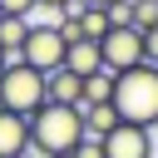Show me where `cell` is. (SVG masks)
<instances>
[{"instance_id":"cell-4","label":"cell","mask_w":158,"mask_h":158,"mask_svg":"<svg viewBox=\"0 0 158 158\" xmlns=\"http://www.w3.org/2000/svg\"><path fill=\"white\" fill-rule=\"evenodd\" d=\"M15 59L30 64L35 74H54V69L64 64V40H59V30H54V25H30Z\"/></svg>"},{"instance_id":"cell-20","label":"cell","mask_w":158,"mask_h":158,"mask_svg":"<svg viewBox=\"0 0 158 158\" xmlns=\"http://www.w3.org/2000/svg\"><path fill=\"white\" fill-rule=\"evenodd\" d=\"M5 64H10V49H5V44H0V69H5Z\"/></svg>"},{"instance_id":"cell-17","label":"cell","mask_w":158,"mask_h":158,"mask_svg":"<svg viewBox=\"0 0 158 158\" xmlns=\"http://www.w3.org/2000/svg\"><path fill=\"white\" fill-rule=\"evenodd\" d=\"M74 158H104V143H99V138H84V143L74 148Z\"/></svg>"},{"instance_id":"cell-10","label":"cell","mask_w":158,"mask_h":158,"mask_svg":"<svg viewBox=\"0 0 158 158\" xmlns=\"http://www.w3.org/2000/svg\"><path fill=\"white\" fill-rule=\"evenodd\" d=\"M79 114H84V133H89V138H104V133H114V128H118L114 104H84Z\"/></svg>"},{"instance_id":"cell-5","label":"cell","mask_w":158,"mask_h":158,"mask_svg":"<svg viewBox=\"0 0 158 158\" xmlns=\"http://www.w3.org/2000/svg\"><path fill=\"white\" fill-rule=\"evenodd\" d=\"M99 59L109 74H123L133 64H143V30L133 25H109V35L99 40Z\"/></svg>"},{"instance_id":"cell-22","label":"cell","mask_w":158,"mask_h":158,"mask_svg":"<svg viewBox=\"0 0 158 158\" xmlns=\"http://www.w3.org/2000/svg\"><path fill=\"white\" fill-rule=\"evenodd\" d=\"M153 158H158V153H153Z\"/></svg>"},{"instance_id":"cell-11","label":"cell","mask_w":158,"mask_h":158,"mask_svg":"<svg viewBox=\"0 0 158 158\" xmlns=\"http://www.w3.org/2000/svg\"><path fill=\"white\" fill-rule=\"evenodd\" d=\"M109 25H114V20H109V10H99V5H79V30H84V40H94V44H99V40L109 35Z\"/></svg>"},{"instance_id":"cell-13","label":"cell","mask_w":158,"mask_h":158,"mask_svg":"<svg viewBox=\"0 0 158 158\" xmlns=\"http://www.w3.org/2000/svg\"><path fill=\"white\" fill-rule=\"evenodd\" d=\"M25 30H30V20H20V15H0V44H5L10 54H20Z\"/></svg>"},{"instance_id":"cell-6","label":"cell","mask_w":158,"mask_h":158,"mask_svg":"<svg viewBox=\"0 0 158 158\" xmlns=\"http://www.w3.org/2000/svg\"><path fill=\"white\" fill-rule=\"evenodd\" d=\"M99 143H104V158H153V153H158L153 128H133V123H118V128L104 133Z\"/></svg>"},{"instance_id":"cell-1","label":"cell","mask_w":158,"mask_h":158,"mask_svg":"<svg viewBox=\"0 0 158 158\" xmlns=\"http://www.w3.org/2000/svg\"><path fill=\"white\" fill-rule=\"evenodd\" d=\"M114 114L133 128H158V64H133L114 74Z\"/></svg>"},{"instance_id":"cell-15","label":"cell","mask_w":158,"mask_h":158,"mask_svg":"<svg viewBox=\"0 0 158 158\" xmlns=\"http://www.w3.org/2000/svg\"><path fill=\"white\" fill-rule=\"evenodd\" d=\"M30 10H35V0H0V15H20L25 20Z\"/></svg>"},{"instance_id":"cell-7","label":"cell","mask_w":158,"mask_h":158,"mask_svg":"<svg viewBox=\"0 0 158 158\" xmlns=\"http://www.w3.org/2000/svg\"><path fill=\"white\" fill-rule=\"evenodd\" d=\"M44 94H49V104L84 109V79H79V74H69V69H54V74H44Z\"/></svg>"},{"instance_id":"cell-12","label":"cell","mask_w":158,"mask_h":158,"mask_svg":"<svg viewBox=\"0 0 158 158\" xmlns=\"http://www.w3.org/2000/svg\"><path fill=\"white\" fill-rule=\"evenodd\" d=\"M84 104H114V74L109 69H99V74L84 79Z\"/></svg>"},{"instance_id":"cell-16","label":"cell","mask_w":158,"mask_h":158,"mask_svg":"<svg viewBox=\"0 0 158 158\" xmlns=\"http://www.w3.org/2000/svg\"><path fill=\"white\" fill-rule=\"evenodd\" d=\"M143 59H148V64H158V25H153V30H143Z\"/></svg>"},{"instance_id":"cell-8","label":"cell","mask_w":158,"mask_h":158,"mask_svg":"<svg viewBox=\"0 0 158 158\" xmlns=\"http://www.w3.org/2000/svg\"><path fill=\"white\" fill-rule=\"evenodd\" d=\"M30 148V118L0 109V158H25Z\"/></svg>"},{"instance_id":"cell-18","label":"cell","mask_w":158,"mask_h":158,"mask_svg":"<svg viewBox=\"0 0 158 158\" xmlns=\"http://www.w3.org/2000/svg\"><path fill=\"white\" fill-rule=\"evenodd\" d=\"M35 5H44V10H59V15H64V10H79L84 0H35Z\"/></svg>"},{"instance_id":"cell-2","label":"cell","mask_w":158,"mask_h":158,"mask_svg":"<svg viewBox=\"0 0 158 158\" xmlns=\"http://www.w3.org/2000/svg\"><path fill=\"white\" fill-rule=\"evenodd\" d=\"M84 114L79 109H64V104H44L40 114H30V148L40 158H59V153H74L84 143Z\"/></svg>"},{"instance_id":"cell-9","label":"cell","mask_w":158,"mask_h":158,"mask_svg":"<svg viewBox=\"0 0 158 158\" xmlns=\"http://www.w3.org/2000/svg\"><path fill=\"white\" fill-rule=\"evenodd\" d=\"M59 69H69V74H79V79L99 74V69H104V59H99V44H94V40H74V44L64 49V64H59Z\"/></svg>"},{"instance_id":"cell-19","label":"cell","mask_w":158,"mask_h":158,"mask_svg":"<svg viewBox=\"0 0 158 158\" xmlns=\"http://www.w3.org/2000/svg\"><path fill=\"white\" fill-rule=\"evenodd\" d=\"M84 5H99V10H114V5H123V0H84Z\"/></svg>"},{"instance_id":"cell-21","label":"cell","mask_w":158,"mask_h":158,"mask_svg":"<svg viewBox=\"0 0 158 158\" xmlns=\"http://www.w3.org/2000/svg\"><path fill=\"white\" fill-rule=\"evenodd\" d=\"M59 158H74V153H59Z\"/></svg>"},{"instance_id":"cell-3","label":"cell","mask_w":158,"mask_h":158,"mask_svg":"<svg viewBox=\"0 0 158 158\" xmlns=\"http://www.w3.org/2000/svg\"><path fill=\"white\" fill-rule=\"evenodd\" d=\"M44 104H49V94H44V74H35V69L20 64V59H10V64L0 69V109L30 118V114H40Z\"/></svg>"},{"instance_id":"cell-14","label":"cell","mask_w":158,"mask_h":158,"mask_svg":"<svg viewBox=\"0 0 158 158\" xmlns=\"http://www.w3.org/2000/svg\"><path fill=\"white\" fill-rule=\"evenodd\" d=\"M128 25L133 30H153L158 25V0H128Z\"/></svg>"}]
</instances>
